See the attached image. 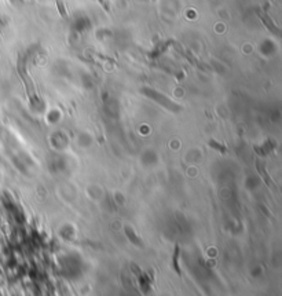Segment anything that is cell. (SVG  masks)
Instances as JSON below:
<instances>
[{
    "label": "cell",
    "mask_w": 282,
    "mask_h": 296,
    "mask_svg": "<svg viewBox=\"0 0 282 296\" xmlns=\"http://www.w3.org/2000/svg\"><path fill=\"white\" fill-rule=\"evenodd\" d=\"M124 232H125V234H127V237H128L129 241H131L133 244L138 245V247H143V244H142L141 238H139V237H138L137 234H135V232H134L133 228H131V226H125Z\"/></svg>",
    "instance_id": "6da1fadb"
},
{
    "label": "cell",
    "mask_w": 282,
    "mask_h": 296,
    "mask_svg": "<svg viewBox=\"0 0 282 296\" xmlns=\"http://www.w3.org/2000/svg\"><path fill=\"white\" fill-rule=\"evenodd\" d=\"M179 247L176 245L175 247V251H174V257H172V267H174V270L178 273V274H180V269H179Z\"/></svg>",
    "instance_id": "7a4b0ae2"
}]
</instances>
